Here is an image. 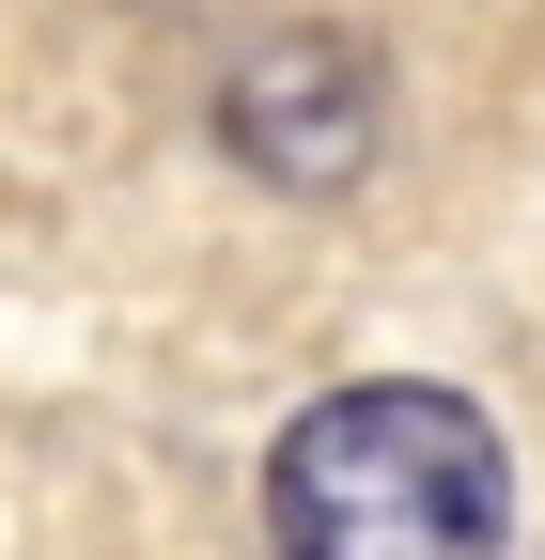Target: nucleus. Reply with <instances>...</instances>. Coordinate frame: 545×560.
<instances>
[{"label":"nucleus","instance_id":"1","mask_svg":"<svg viewBox=\"0 0 545 560\" xmlns=\"http://www.w3.org/2000/svg\"><path fill=\"white\" fill-rule=\"evenodd\" d=\"M281 560H499L514 452L467 389H327L265 452Z\"/></svg>","mask_w":545,"mask_h":560},{"label":"nucleus","instance_id":"2","mask_svg":"<svg viewBox=\"0 0 545 560\" xmlns=\"http://www.w3.org/2000/svg\"><path fill=\"white\" fill-rule=\"evenodd\" d=\"M374 125H390V79L344 32H281V47H250L219 79V140L265 187H359L374 172Z\"/></svg>","mask_w":545,"mask_h":560}]
</instances>
